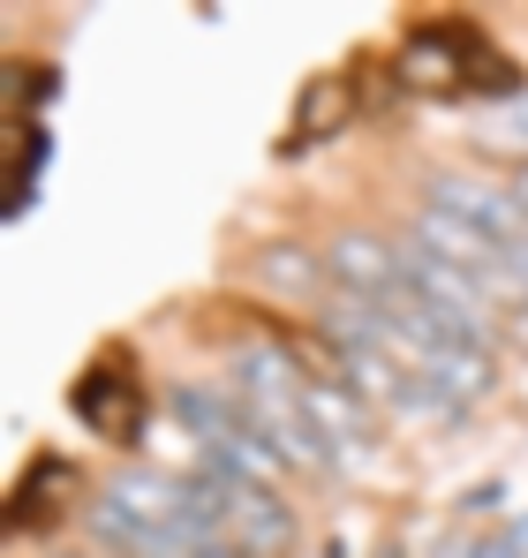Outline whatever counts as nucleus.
<instances>
[{"mask_svg": "<svg viewBox=\"0 0 528 558\" xmlns=\"http://www.w3.org/2000/svg\"><path fill=\"white\" fill-rule=\"evenodd\" d=\"M393 84L416 98H491V106H514L528 92L521 61L499 53V38L468 15H416L393 53Z\"/></svg>", "mask_w": 528, "mask_h": 558, "instance_id": "1", "label": "nucleus"}, {"mask_svg": "<svg viewBox=\"0 0 528 558\" xmlns=\"http://www.w3.org/2000/svg\"><path fill=\"white\" fill-rule=\"evenodd\" d=\"M69 415L84 423L98 446L136 453L144 430H152V392H144V377H136V355H129V348L91 355L84 371H76V385H69Z\"/></svg>", "mask_w": 528, "mask_h": 558, "instance_id": "2", "label": "nucleus"}, {"mask_svg": "<svg viewBox=\"0 0 528 558\" xmlns=\"http://www.w3.org/2000/svg\"><path fill=\"white\" fill-rule=\"evenodd\" d=\"M325 265H333V287L348 302L385 310L393 294H408V242H385L377 227H333L325 234Z\"/></svg>", "mask_w": 528, "mask_h": 558, "instance_id": "3", "label": "nucleus"}, {"mask_svg": "<svg viewBox=\"0 0 528 558\" xmlns=\"http://www.w3.org/2000/svg\"><path fill=\"white\" fill-rule=\"evenodd\" d=\"M242 272H250L257 294H272L279 310H302V317H325V302L340 294V287H333V265H325V250H310V242H295V234L257 242V250L242 257Z\"/></svg>", "mask_w": 528, "mask_h": 558, "instance_id": "4", "label": "nucleus"}, {"mask_svg": "<svg viewBox=\"0 0 528 558\" xmlns=\"http://www.w3.org/2000/svg\"><path fill=\"white\" fill-rule=\"evenodd\" d=\"M76 506H84V468L69 453H31L23 475L8 483V536L15 544L23 536H53Z\"/></svg>", "mask_w": 528, "mask_h": 558, "instance_id": "5", "label": "nucleus"}, {"mask_svg": "<svg viewBox=\"0 0 528 558\" xmlns=\"http://www.w3.org/2000/svg\"><path fill=\"white\" fill-rule=\"evenodd\" d=\"M302 408H310V423H317L325 453H333L340 468H377V461H385V438H377V423H385V415L355 392L348 377H310Z\"/></svg>", "mask_w": 528, "mask_h": 558, "instance_id": "6", "label": "nucleus"}, {"mask_svg": "<svg viewBox=\"0 0 528 558\" xmlns=\"http://www.w3.org/2000/svg\"><path fill=\"white\" fill-rule=\"evenodd\" d=\"M355 113H362V92H355L348 69H325V76H310V84L295 92L287 136H279V159H310L317 144H333V136L348 129Z\"/></svg>", "mask_w": 528, "mask_h": 558, "instance_id": "7", "label": "nucleus"}, {"mask_svg": "<svg viewBox=\"0 0 528 558\" xmlns=\"http://www.w3.org/2000/svg\"><path fill=\"white\" fill-rule=\"evenodd\" d=\"M46 159V129L38 121H8V211H31V174Z\"/></svg>", "mask_w": 528, "mask_h": 558, "instance_id": "8", "label": "nucleus"}, {"mask_svg": "<svg viewBox=\"0 0 528 558\" xmlns=\"http://www.w3.org/2000/svg\"><path fill=\"white\" fill-rule=\"evenodd\" d=\"M53 92H61V76L46 61H31V53L8 61V121H31V106H46Z\"/></svg>", "mask_w": 528, "mask_h": 558, "instance_id": "9", "label": "nucleus"}, {"mask_svg": "<svg viewBox=\"0 0 528 558\" xmlns=\"http://www.w3.org/2000/svg\"><path fill=\"white\" fill-rule=\"evenodd\" d=\"M445 558H514V551H506V536H460Z\"/></svg>", "mask_w": 528, "mask_h": 558, "instance_id": "10", "label": "nucleus"}, {"mask_svg": "<svg viewBox=\"0 0 528 558\" xmlns=\"http://www.w3.org/2000/svg\"><path fill=\"white\" fill-rule=\"evenodd\" d=\"M499 536H506V551H514V558H528V506L506 521V529H499Z\"/></svg>", "mask_w": 528, "mask_h": 558, "instance_id": "11", "label": "nucleus"}, {"mask_svg": "<svg viewBox=\"0 0 528 558\" xmlns=\"http://www.w3.org/2000/svg\"><path fill=\"white\" fill-rule=\"evenodd\" d=\"M196 558H250V551H235V544H204Z\"/></svg>", "mask_w": 528, "mask_h": 558, "instance_id": "12", "label": "nucleus"}, {"mask_svg": "<svg viewBox=\"0 0 528 558\" xmlns=\"http://www.w3.org/2000/svg\"><path fill=\"white\" fill-rule=\"evenodd\" d=\"M514 265H521V272H528V250H521V257H514Z\"/></svg>", "mask_w": 528, "mask_h": 558, "instance_id": "13", "label": "nucleus"}, {"mask_svg": "<svg viewBox=\"0 0 528 558\" xmlns=\"http://www.w3.org/2000/svg\"><path fill=\"white\" fill-rule=\"evenodd\" d=\"M377 558H400V551H377Z\"/></svg>", "mask_w": 528, "mask_h": 558, "instance_id": "14", "label": "nucleus"}]
</instances>
